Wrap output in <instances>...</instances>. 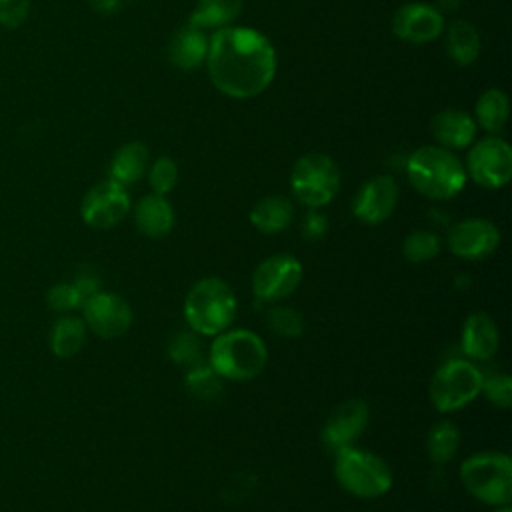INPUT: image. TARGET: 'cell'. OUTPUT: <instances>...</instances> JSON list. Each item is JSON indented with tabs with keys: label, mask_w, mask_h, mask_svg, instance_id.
<instances>
[{
	"label": "cell",
	"mask_w": 512,
	"mask_h": 512,
	"mask_svg": "<svg viewBox=\"0 0 512 512\" xmlns=\"http://www.w3.org/2000/svg\"><path fill=\"white\" fill-rule=\"evenodd\" d=\"M484 374L464 358L444 362L430 380V402L438 412H456L480 396Z\"/></svg>",
	"instance_id": "52a82bcc"
},
{
	"label": "cell",
	"mask_w": 512,
	"mask_h": 512,
	"mask_svg": "<svg viewBox=\"0 0 512 512\" xmlns=\"http://www.w3.org/2000/svg\"><path fill=\"white\" fill-rule=\"evenodd\" d=\"M494 512H512V510H510V506H498Z\"/></svg>",
	"instance_id": "ab89813d"
},
{
	"label": "cell",
	"mask_w": 512,
	"mask_h": 512,
	"mask_svg": "<svg viewBox=\"0 0 512 512\" xmlns=\"http://www.w3.org/2000/svg\"><path fill=\"white\" fill-rule=\"evenodd\" d=\"M184 384L192 396L200 400H212L220 394L222 378L210 368V364H194L190 366Z\"/></svg>",
	"instance_id": "f1b7e54d"
},
{
	"label": "cell",
	"mask_w": 512,
	"mask_h": 512,
	"mask_svg": "<svg viewBox=\"0 0 512 512\" xmlns=\"http://www.w3.org/2000/svg\"><path fill=\"white\" fill-rule=\"evenodd\" d=\"M460 448V430L450 420H440L428 430L426 450L432 462L446 464Z\"/></svg>",
	"instance_id": "4316f807"
},
{
	"label": "cell",
	"mask_w": 512,
	"mask_h": 512,
	"mask_svg": "<svg viewBox=\"0 0 512 512\" xmlns=\"http://www.w3.org/2000/svg\"><path fill=\"white\" fill-rule=\"evenodd\" d=\"M304 234L308 236V238H318V236H322L324 232H326V218L322 216V214H318V212H310L308 216H306V220H304Z\"/></svg>",
	"instance_id": "8d00e7d4"
},
{
	"label": "cell",
	"mask_w": 512,
	"mask_h": 512,
	"mask_svg": "<svg viewBox=\"0 0 512 512\" xmlns=\"http://www.w3.org/2000/svg\"><path fill=\"white\" fill-rule=\"evenodd\" d=\"M302 264L292 254L264 258L252 274V292L262 302H278L290 296L302 280Z\"/></svg>",
	"instance_id": "8fae6325"
},
{
	"label": "cell",
	"mask_w": 512,
	"mask_h": 512,
	"mask_svg": "<svg viewBox=\"0 0 512 512\" xmlns=\"http://www.w3.org/2000/svg\"><path fill=\"white\" fill-rule=\"evenodd\" d=\"M268 360L264 340L246 328H228L214 336L208 350V364L222 380H252Z\"/></svg>",
	"instance_id": "3957f363"
},
{
	"label": "cell",
	"mask_w": 512,
	"mask_h": 512,
	"mask_svg": "<svg viewBox=\"0 0 512 512\" xmlns=\"http://www.w3.org/2000/svg\"><path fill=\"white\" fill-rule=\"evenodd\" d=\"M474 112H476L474 122L480 124V128H484L486 132H500L510 112L506 92L500 88H488L486 92L480 94Z\"/></svg>",
	"instance_id": "484cf974"
},
{
	"label": "cell",
	"mask_w": 512,
	"mask_h": 512,
	"mask_svg": "<svg viewBox=\"0 0 512 512\" xmlns=\"http://www.w3.org/2000/svg\"><path fill=\"white\" fill-rule=\"evenodd\" d=\"M30 0H0V24L18 28L28 18Z\"/></svg>",
	"instance_id": "e575fe53"
},
{
	"label": "cell",
	"mask_w": 512,
	"mask_h": 512,
	"mask_svg": "<svg viewBox=\"0 0 512 512\" xmlns=\"http://www.w3.org/2000/svg\"><path fill=\"white\" fill-rule=\"evenodd\" d=\"M130 210V196L126 186L108 178L94 184L82 198L80 216L86 226L94 230L114 228Z\"/></svg>",
	"instance_id": "30bf717a"
},
{
	"label": "cell",
	"mask_w": 512,
	"mask_h": 512,
	"mask_svg": "<svg viewBox=\"0 0 512 512\" xmlns=\"http://www.w3.org/2000/svg\"><path fill=\"white\" fill-rule=\"evenodd\" d=\"M500 346V332L492 316L486 312H472L462 326L460 348L470 360H490Z\"/></svg>",
	"instance_id": "e0dca14e"
},
{
	"label": "cell",
	"mask_w": 512,
	"mask_h": 512,
	"mask_svg": "<svg viewBox=\"0 0 512 512\" xmlns=\"http://www.w3.org/2000/svg\"><path fill=\"white\" fill-rule=\"evenodd\" d=\"M80 310L88 332L100 338H118L132 326V306L116 292L98 290L82 302Z\"/></svg>",
	"instance_id": "7c38bea8"
},
{
	"label": "cell",
	"mask_w": 512,
	"mask_h": 512,
	"mask_svg": "<svg viewBox=\"0 0 512 512\" xmlns=\"http://www.w3.org/2000/svg\"><path fill=\"white\" fill-rule=\"evenodd\" d=\"M124 2H136V0H90L92 8L100 14H112L122 8Z\"/></svg>",
	"instance_id": "74e56055"
},
{
	"label": "cell",
	"mask_w": 512,
	"mask_h": 512,
	"mask_svg": "<svg viewBox=\"0 0 512 512\" xmlns=\"http://www.w3.org/2000/svg\"><path fill=\"white\" fill-rule=\"evenodd\" d=\"M82 302L84 298L72 282H56L46 292V306L58 314H70L74 310H80Z\"/></svg>",
	"instance_id": "f546056e"
},
{
	"label": "cell",
	"mask_w": 512,
	"mask_h": 512,
	"mask_svg": "<svg viewBox=\"0 0 512 512\" xmlns=\"http://www.w3.org/2000/svg\"><path fill=\"white\" fill-rule=\"evenodd\" d=\"M148 182L154 194L166 196L178 182V166L172 158L160 156L148 170Z\"/></svg>",
	"instance_id": "4dcf8cb0"
},
{
	"label": "cell",
	"mask_w": 512,
	"mask_h": 512,
	"mask_svg": "<svg viewBox=\"0 0 512 512\" xmlns=\"http://www.w3.org/2000/svg\"><path fill=\"white\" fill-rule=\"evenodd\" d=\"M150 152L144 142L134 140L116 150L110 162V178L122 186L136 184L148 170Z\"/></svg>",
	"instance_id": "7402d4cb"
},
{
	"label": "cell",
	"mask_w": 512,
	"mask_h": 512,
	"mask_svg": "<svg viewBox=\"0 0 512 512\" xmlns=\"http://www.w3.org/2000/svg\"><path fill=\"white\" fill-rule=\"evenodd\" d=\"M476 128L478 124L474 122V118L458 108H444L436 112L430 122L432 136L442 148L448 150L470 146L476 138Z\"/></svg>",
	"instance_id": "ac0fdd59"
},
{
	"label": "cell",
	"mask_w": 512,
	"mask_h": 512,
	"mask_svg": "<svg viewBox=\"0 0 512 512\" xmlns=\"http://www.w3.org/2000/svg\"><path fill=\"white\" fill-rule=\"evenodd\" d=\"M464 488L488 506H508L512 500V460L504 452H476L460 466Z\"/></svg>",
	"instance_id": "5b68a950"
},
{
	"label": "cell",
	"mask_w": 512,
	"mask_h": 512,
	"mask_svg": "<svg viewBox=\"0 0 512 512\" xmlns=\"http://www.w3.org/2000/svg\"><path fill=\"white\" fill-rule=\"evenodd\" d=\"M86 336H88V328L82 316L60 314L48 332L50 352L62 360L72 358L86 344Z\"/></svg>",
	"instance_id": "44dd1931"
},
{
	"label": "cell",
	"mask_w": 512,
	"mask_h": 512,
	"mask_svg": "<svg viewBox=\"0 0 512 512\" xmlns=\"http://www.w3.org/2000/svg\"><path fill=\"white\" fill-rule=\"evenodd\" d=\"M392 30L410 44H426L444 32V16L438 8L422 2H410L396 10Z\"/></svg>",
	"instance_id": "2e32d148"
},
{
	"label": "cell",
	"mask_w": 512,
	"mask_h": 512,
	"mask_svg": "<svg viewBox=\"0 0 512 512\" xmlns=\"http://www.w3.org/2000/svg\"><path fill=\"white\" fill-rule=\"evenodd\" d=\"M438 4L442 6V10H448V12H454L460 4H462V0H438Z\"/></svg>",
	"instance_id": "f35d334b"
},
{
	"label": "cell",
	"mask_w": 512,
	"mask_h": 512,
	"mask_svg": "<svg viewBox=\"0 0 512 512\" xmlns=\"http://www.w3.org/2000/svg\"><path fill=\"white\" fill-rule=\"evenodd\" d=\"M208 38L204 30L186 24L176 30L168 42V60L180 70H192L206 62Z\"/></svg>",
	"instance_id": "d6986e66"
},
{
	"label": "cell",
	"mask_w": 512,
	"mask_h": 512,
	"mask_svg": "<svg viewBox=\"0 0 512 512\" xmlns=\"http://www.w3.org/2000/svg\"><path fill=\"white\" fill-rule=\"evenodd\" d=\"M334 476L356 498H378L392 488V470L378 454L348 446L336 452Z\"/></svg>",
	"instance_id": "8992f818"
},
{
	"label": "cell",
	"mask_w": 512,
	"mask_h": 512,
	"mask_svg": "<svg viewBox=\"0 0 512 512\" xmlns=\"http://www.w3.org/2000/svg\"><path fill=\"white\" fill-rule=\"evenodd\" d=\"M290 188L300 204L310 210L322 208L340 188V170L330 156L308 152L296 160L290 174Z\"/></svg>",
	"instance_id": "ba28073f"
},
{
	"label": "cell",
	"mask_w": 512,
	"mask_h": 512,
	"mask_svg": "<svg viewBox=\"0 0 512 512\" xmlns=\"http://www.w3.org/2000/svg\"><path fill=\"white\" fill-rule=\"evenodd\" d=\"M134 224L138 232L150 238L166 236L174 226V208L162 194H146L134 208Z\"/></svg>",
	"instance_id": "ffe728a7"
},
{
	"label": "cell",
	"mask_w": 512,
	"mask_h": 512,
	"mask_svg": "<svg viewBox=\"0 0 512 512\" xmlns=\"http://www.w3.org/2000/svg\"><path fill=\"white\" fill-rule=\"evenodd\" d=\"M234 290L216 276L198 280L184 298V320L200 336H216L228 330L236 318Z\"/></svg>",
	"instance_id": "277c9868"
},
{
	"label": "cell",
	"mask_w": 512,
	"mask_h": 512,
	"mask_svg": "<svg viewBox=\"0 0 512 512\" xmlns=\"http://www.w3.org/2000/svg\"><path fill=\"white\" fill-rule=\"evenodd\" d=\"M480 394L486 396L488 402L506 410L512 404V380L508 374H492L482 380Z\"/></svg>",
	"instance_id": "836d02e7"
},
{
	"label": "cell",
	"mask_w": 512,
	"mask_h": 512,
	"mask_svg": "<svg viewBox=\"0 0 512 512\" xmlns=\"http://www.w3.org/2000/svg\"><path fill=\"white\" fill-rule=\"evenodd\" d=\"M410 184L430 200H450L466 184L464 164L448 148L420 146L406 162Z\"/></svg>",
	"instance_id": "7a4b0ae2"
},
{
	"label": "cell",
	"mask_w": 512,
	"mask_h": 512,
	"mask_svg": "<svg viewBox=\"0 0 512 512\" xmlns=\"http://www.w3.org/2000/svg\"><path fill=\"white\" fill-rule=\"evenodd\" d=\"M448 248L462 260H482L500 246V230L486 218H464L448 228Z\"/></svg>",
	"instance_id": "4fadbf2b"
},
{
	"label": "cell",
	"mask_w": 512,
	"mask_h": 512,
	"mask_svg": "<svg viewBox=\"0 0 512 512\" xmlns=\"http://www.w3.org/2000/svg\"><path fill=\"white\" fill-rule=\"evenodd\" d=\"M268 324L276 334H280L284 338H296L304 330L302 316L294 308H286V306L272 308L268 312Z\"/></svg>",
	"instance_id": "d6a6232c"
},
{
	"label": "cell",
	"mask_w": 512,
	"mask_h": 512,
	"mask_svg": "<svg viewBox=\"0 0 512 512\" xmlns=\"http://www.w3.org/2000/svg\"><path fill=\"white\" fill-rule=\"evenodd\" d=\"M466 176L482 188H502L512 178V150L506 140L486 136L470 148L466 156Z\"/></svg>",
	"instance_id": "9c48e42d"
},
{
	"label": "cell",
	"mask_w": 512,
	"mask_h": 512,
	"mask_svg": "<svg viewBox=\"0 0 512 512\" xmlns=\"http://www.w3.org/2000/svg\"><path fill=\"white\" fill-rule=\"evenodd\" d=\"M242 10V0H198L188 24L200 30H218L228 26Z\"/></svg>",
	"instance_id": "d4e9b609"
},
{
	"label": "cell",
	"mask_w": 512,
	"mask_h": 512,
	"mask_svg": "<svg viewBox=\"0 0 512 512\" xmlns=\"http://www.w3.org/2000/svg\"><path fill=\"white\" fill-rule=\"evenodd\" d=\"M72 284L76 286V290L80 292V296H82L84 300H86L88 296H92V294H96V292L100 290L98 276H96L94 272H90V270H80V272L74 276Z\"/></svg>",
	"instance_id": "d590c367"
},
{
	"label": "cell",
	"mask_w": 512,
	"mask_h": 512,
	"mask_svg": "<svg viewBox=\"0 0 512 512\" xmlns=\"http://www.w3.org/2000/svg\"><path fill=\"white\" fill-rule=\"evenodd\" d=\"M398 204V184L392 176H374L366 180L354 196L352 212L364 224H380L390 218Z\"/></svg>",
	"instance_id": "5bb4252c"
},
{
	"label": "cell",
	"mask_w": 512,
	"mask_h": 512,
	"mask_svg": "<svg viewBox=\"0 0 512 512\" xmlns=\"http://www.w3.org/2000/svg\"><path fill=\"white\" fill-rule=\"evenodd\" d=\"M168 356L176 364L194 366L200 360V342L196 332H176L168 344Z\"/></svg>",
	"instance_id": "1f68e13d"
},
{
	"label": "cell",
	"mask_w": 512,
	"mask_h": 512,
	"mask_svg": "<svg viewBox=\"0 0 512 512\" xmlns=\"http://www.w3.org/2000/svg\"><path fill=\"white\" fill-rule=\"evenodd\" d=\"M368 418H370V412L364 400L352 398L342 402L338 408H334V412L328 416L324 424V430H322L324 444L332 452L354 446V442L364 434L368 426Z\"/></svg>",
	"instance_id": "9a60e30c"
},
{
	"label": "cell",
	"mask_w": 512,
	"mask_h": 512,
	"mask_svg": "<svg viewBox=\"0 0 512 512\" xmlns=\"http://www.w3.org/2000/svg\"><path fill=\"white\" fill-rule=\"evenodd\" d=\"M440 252V238L432 230H412L402 244V254L412 264H422L436 258Z\"/></svg>",
	"instance_id": "83f0119b"
},
{
	"label": "cell",
	"mask_w": 512,
	"mask_h": 512,
	"mask_svg": "<svg viewBox=\"0 0 512 512\" xmlns=\"http://www.w3.org/2000/svg\"><path fill=\"white\" fill-rule=\"evenodd\" d=\"M294 216V206L286 196L272 194L258 200L250 210V224L264 234L282 232Z\"/></svg>",
	"instance_id": "603a6c76"
},
{
	"label": "cell",
	"mask_w": 512,
	"mask_h": 512,
	"mask_svg": "<svg viewBox=\"0 0 512 512\" xmlns=\"http://www.w3.org/2000/svg\"><path fill=\"white\" fill-rule=\"evenodd\" d=\"M446 52L456 64L470 66L480 54V36L474 24L462 18L452 20L446 32Z\"/></svg>",
	"instance_id": "cb8c5ba5"
},
{
	"label": "cell",
	"mask_w": 512,
	"mask_h": 512,
	"mask_svg": "<svg viewBox=\"0 0 512 512\" xmlns=\"http://www.w3.org/2000/svg\"><path fill=\"white\" fill-rule=\"evenodd\" d=\"M208 76L218 92L246 100L262 94L276 76V50L248 26L218 28L208 40Z\"/></svg>",
	"instance_id": "6da1fadb"
}]
</instances>
